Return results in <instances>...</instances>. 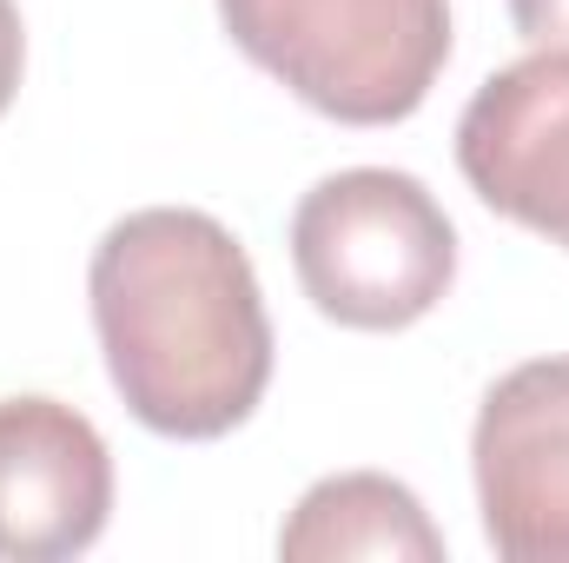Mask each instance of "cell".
Instances as JSON below:
<instances>
[{"instance_id": "obj_2", "label": "cell", "mask_w": 569, "mask_h": 563, "mask_svg": "<svg viewBox=\"0 0 569 563\" xmlns=\"http://www.w3.org/2000/svg\"><path fill=\"white\" fill-rule=\"evenodd\" d=\"M246 60L338 127H398L450 60V0H219Z\"/></svg>"}, {"instance_id": "obj_4", "label": "cell", "mask_w": 569, "mask_h": 563, "mask_svg": "<svg viewBox=\"0 0 569 563\" xmlns=\"http://www.w3.org/2000/svg\"><path fill=\"white\" fill-rule=\"evenodd\" d=\"M470 464L490 551L569 563V358H530L483 392Z\"/></svg>"}, {"instance_id": "obj_8", "label": "cell", "mask_w": 569, "mask_h": 563, "mask_svg": "<svg viewBox=\"0 0 569 563\" xmlns=\"http://www.w3.org/2000/svg\"><path fill=\"white\" fill-rule=\"evenodd\" d=\"M510 20L530 47H563L569 53V0H510Z\"/></svg>"}, {"instance_id": "obj_1", "label": "cell", "mask_w": 569, "mask_h": 563, "mask_svg": "<svg viewBox=\"0 0 569 563\" xmlns=\"http://www.w3.org/2000/svg\"><path fill=\"white\" fill-rule=\"evenodd\" d=\"M93 332L127 412L159 437H226L272 385V318L246 246L192 206L127 213L93 246Z\"/></svg>"}, {"instance_id": "obj_9", "label": "cell", "mask_w": 569, "mask_h": 563, "mask_svg": "<svg viewBox=\"0 0 569 563\" xmlns=\"http://www.w3.org/2000/svg\"><path fill=\"white\" fill-rule=\"evenodd\" d=\"M20 67H27V33H20V7L0 0V113L20 93Z\"/></svg>"}, {"instance_id": "obj_6", "label": "cell", "mask_w": 569, "mask_h": 563, "mask_svg": "<svg viewBox=\"0 0 569 563\" xmlns=\"http://www.w3.org/2000/svg\"><path fill=\"white\" fill-rule=\"evenodd\" d=\"M113 457L93 418L60 398H0V557L60 563L100 544Z\"/></svg>"}, {"instance_id": "obj_3", "label": "cell", "mask_w": 569, "mask_h": 563, "mask_svg": "<svg viewBox=\"0 0 569 563\" xmlns=\"http://www.w3.org/2000/svg\"><path fill=\"white\" fill-rule=\"evenodd\" d=\"M291 266L331 325L405 332L443 305L457 279V233L425 179L391 166H351L298 199Z\"/></svg>"}, {"instance_id": "obj_5", "label": "cell", "mask_w": 569, "mask_h": 563, "mask_svg": "<svg viewBox=\"0 0 569 563\" xmlns=\"http://www.w3.org/2000/svg\"><path fill=\"white\" fill-rule=\"evenodd\" d=\"M457 166L470 192L523 233L569 253V53L537 47L490 73L457 120Z\"/></svg>"}, {"instance_id": "obj_7", "label": "cell", "mask_w": 569, "mask_h": 563, "mask_svg": "<svg viewBox=\"0 0 569 563\" xmlns=\"http://www.w3.org/2000/svg\"><path fill=\"white\" fill-rule=\"evenodd\" d=\"M279 557L291 563H345V557H411V563H437L443 537L425 517V504L378 471H345L325 477L298 497L291 524L279 531Z\"/></svg>"}]
</instances>
